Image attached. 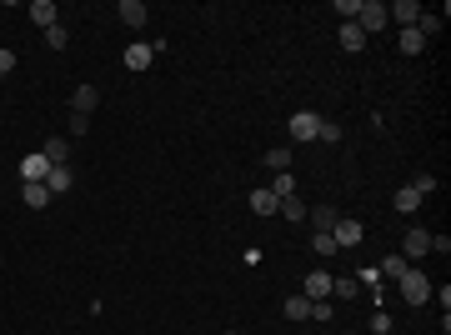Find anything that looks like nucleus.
Masks as SVG:
<instances>
[{
    "mask_svg": "<svg viewBox=\"0 0 451 335\" xmlns=\"http://www.w3.org/2000/svg\"><path fill=\"white\" fill-rule=\"evenodd\" d=\"M356 25H361V35L386 30V25H391V20H386V6H381V0H356Z\"/></svg>",
    "mask_w": 451,
    "mask_h": 335,
    "instance_id": "f257e3e1",
    "label": "nucleus"
},
{
    "mask_svg": "<svg viewBox=\"0 0 451 335\" xmlns=\"http://www.w3.org/2000/svg\"><path fill=\"white\" fill-rule=\"evenodd\" d=\"M402 296H406V305H426V300H431V281H426L421 270L406 265V275H402Z\"/></svg>",
    "mask_w": 451,
    "mask_h": 335,
    "instance_id": "f03ea898",
    "label": "nucleus"
},
{
    "mask_svg": "<svg viewBox=\"0 0 451 335\" xmlns=\"http://www.w3.org/2000/svg\"><path fill=\"white\" fill-rule=\"evenodd\" d=\"M331 240H336V250H341V245H361V220H346V215H336V226H331Z\"/></svg>",
    "mask_w": 451,
    "mask_h": 335,
    "instance_id": "7ed1b4c3",
    "label": "nucleus"
},
{
    "mask_svg": "<svg viewBox=\"0 0 451 335\" xmlns=\"http://www.w3.org/2000/svg\"><path fill=\"white\" fill-rule=\"evenodd\" d=\"M386 20H397L402 30H411L421 20V6H416V0H397V6H386Z\"/></svg>",
    "mask_w": 451,
    "mask_h": 335,
    "instance_id": "20e7f679",
    "label": "nucleus"
},
{
    "mask_svg": "<svg viewBox=\"0 0 451 335\" xmlns=\"http://www.w3.org/2000/svg\"><path fill=\"white\" fill-rule=\"evenodd\" d=\"M50 171H55V165H50V160H45L40 150L20 160V181H25V185H30V181H40V185H45V176H50Z\"/></svg>",
    "mask_w": 451,
    "mask_h": 335,
    "instance_id": "39448f33",
    "label": "nucleus"
},
{
    "mask_svg": "<svg viewBox=\"0 0 451 335\" xmlns=\"http://www.w3.org/2000/svg\"><path fill=\"white\" fill-rule=\"evenodd\" d=\"M316 126H321V116H311V110H296L291 116V140H316Z\"/></svg>",
    "mask_w": 451,
    "mask_h": 335,
    "instance_id": "423d86ee",
    "label": "nucleus"
},
{
    "mask_svg": "<svg viewBox=\"0 0 451 335\" xmlns=\"http://www.w3.org/2000/svg\"><path fill=\"white\" fill-rule=\"evenodd\" d=\"M402 250H406L411 260H421V255H431V231H421V226H411V231H406V240H402Z\"/></svg>",
    "mask_w": 451,
    "mask_h": 335,
    "instance_id": "0eeeda50",
    "label": "nucleus"
},
{
    "mask_svg": "<svg viewBox=\"0 0 451 335\" xmlns=\"http://www.w3.org/2000/svg\"><path fill=\"white\" fill-rule=\"evenodd\" d=\"M121 61H126V71H146L151 61H156V45H146V40H136L126 55H121Z\"/></svg>",
    "mask_w": 451,
    "mask_h": 335,
    "instance_id": "6e6552de",
    "label": "nucleus"
},
{
    "mask_svg": "<svg viewBox=\"0 0 451 335\" xmlns=\"http://www.w3.org/2000/svg\"><path fill=\"white\" fill-rule=\"evenodd\" d=\"M95 105H100V90H95V85H81V90L71 95V110H76V116H86V121H90Z\"/></svg>",
    "mask_w": 451,
    "mask_h": 335,
    "instance_id": "1a4fd4ad",
    "label": "nucleus"
},
{
    "mask_svg": "<svg viewBox=\"0 0 451 335\" xmlns=\"http://www.w3.org/2000/svg\"><path fill=\"white\" fill-rule=\"evenodd\" d=\"M71 185H76V171H71V165H55V171L45 176V190H50V195H66Z\"/></svg>",
    "mask_w": 451,
    "mask_h": 335,
    "instance_id": "9d476101",
    "label": "nucleus"
},
{
    "mask_svg": "<svg viewBox=\"0 0 451 335\" xmlns=\"http://www.w3.org/2000/svg\"><path fill=\"white\" fill-rule=\"evenodd\" d=\"M40 155H45L50 165H66V160H71V135H50Z\"/></svg>",
    "mask_w": 451,
    "mask_h": 335,
    "instance_id": "9b49d317",
    "label": "nucleus"
},
{
    "mask_svg": "<svg viewBox=\"0 0 451 335\" xmlns=\"http://www.w3.org/2000/svg\"><path fill=\"white\" fill-rule=\"evenodd\" d=\"M301 296H306V300H326V296H331V275H326V270H311Z\"/></svg>",
    "mask_w": 451,
    "mask_h": 335,
    "instance_id": "f8f14e48",
    "label": "nucleus"
},
{
    "mask_svg": "<svg viewBox=\"0 0 451 335\" xmlns=\"http://www.w3.org/2000/svg\"><path fill=\"white\" fill-rule=\"evenodd\" d=\"M116 16H121V20H126V25H131V30H141V25H146V16H151V11H146V6H141V0H121V6H116Z\"/></svg>",
    "mask_w": 451,
    "mask_h": 335,
    "instance_id": "ddd939ff",
    "label": "nucleus"
},
{
    "mask_svg": "<svg viewBox=\"0 0 451 335\" xmlns=\"http://www.w3.org/2000/svg\"><path fill=\"white\" fill-rule=\"evenodd\" d=\"M20 195H25V205H30V210H45V205L55 200V195H50V190H45L40 181H30V185H20Z\"/></svg>",
    "mask_w": 451,
    "mask_h": 335,
    "instance_id": "4468645a",
    "label": "nucleus"
},
{
    "mask_svg": "<svg viewBox=\"0 0 451 335\" xmlns=\"http://www.w3.org/2000/svg\"><path fill=\"white\" fill-rule=\"evenodd\" d=\"M55 16H61V11H55V0H35V6H30V20H35L40 30H50Z\"/></svg>",
    "mask_w": 451,
    "mask_h": 335,
    "instance_id": "2eb2a0df",
    "label": "nucleus"
},
{
    "mask_svg": "<svg viewBox=\"0 0 451 335\" xmlns=\"http://www.w3.org/2000/svg\"><path fill=\"white\" fill-rule=\"evenodd\" d=\"M276 215H281V220H306V200H301V195H286V200L276 205Z\"/></svg>",
    "mask_w": 451,
    "mask_h": 335,
    "instance_id": "dca6fc26",
    "label": "nucleus"
},
{
    "mask_svg": "<svg viewBox=\"0 0 451 335\" xmlns=\"http://www.w3.org/2000/svg\"><path fill=\"white\" fill-rule=\"evenodd\" d=\"M281 310H286V320H311V300H306V296H286V305H281Z\"/></svg>",
    "mask_w": 451,
    "mask_h": 335,
    "instance_id": "f3484780",
    "label": "nucleus"
},
{
    "mask_svg": "<svg viewBox=\"0 0 451 335\" xmlns=\"http://www.w3.org/2000/svg\"><path fill=\"white\" fill-rule=\"evenodd\" d=\"M441 25H446V16H426V11H421V20H416L411 30H416L421 40H431V35H441Z\"/></svg>",
    "mask_w": 451,
    "mask_h": 335,
    "instance_id": "a211bd4d",
    "label": "nucleus"
},
{
    "mask_svg": "<svg viewBox=\"0 0 451 335\" xmlns=\"http://www.w3.org/2000/svg\"><path fill=\"white\" fill-rule=\"evenodd\" d=\"M336 215H341V210H331V205H316V210H306V220H311L316 231H331V226H336Z\"/></svg>",
    "mask_w": 451,
    "mask_h": 335,
    "instance_id": "6ab92c4d",
    "label": "nucleus"
},
{
    "mask_svg": "<svg viewBox=\"0 0 451 335\" xmlns=\"http://www.w3.org/2000/svg\"><path fill=\"white\" fill-rule=\"evenodd\" d=\"M291 145H276V150H266V165H271V171H291Z\"/></svg>",
    "mask_w": 451,
    "mask_h": 335,
    "instance_id": "aec40b11",
    "label": "nucleus"
},
{
    "mask_svg": "<svg viewBox=\"0 0 451 335\" xmlns=\"http://www.w3.org/2000/svg\"><path fill=\"white\" fill-rule=\"evenodd\" d=\"M361 45H366L361 25H356V20H346V25H341V50H361Z\"/></svg>",
    "mask_w": 451,
    "mask_h": 335,
    "instance_id": "412c9836",
    "label": "nucleus"
},
{
    "mask_svg": "<svg viewBox=\"0 0 451 335\" xmlns=\"http://www.w3.org/2000/svg\"><path fill=\"white\" fill-rule=\"evenodd\" d=\"M276 205H281V200H276L271 190H251V210H256V215H276Z\"/></svg>",
    "mask_w": 451,
    "mask_h": 335,
    "instance_id": "4be33fe9",
    "label": "nucleus"
},
{
    "mask_svg": "<svg viewBox=\"0 0 451 335\" xmlns=\"http://www.w3.org/2000/svg\"><path fill=\"white\" fill-rule=\"evenodd\" d=\"M266 190H271L276 200H286V195H296V176H286V171H281V176H276V181H271Z\"/></svg>",
    "mask_w": 451,
    "mask_h": 335,
    "instance_id": "5701e85b",
    "label": "nucleus"
},
{
    "mask_svg": "<svg viewBox=\"0 0 451 335\" xmlns=\"http://www.w3.org/2000/svg\"><path fill=\"white\" fill-rule=\"evenodd\" d=\"M45 45H50V50H66V45H71V30H66L61 20H55V25L45 30Z\"/></svg>",
    "mask_w": 451,
    "mask_h": 335,
    "instance_id": "b1692460",
    "label": "nucleus"
},
{
    "mask_svg": "<svg viewBox=\"0 0 451 335\" xmlns=\"http://www.w3.org/2000/svg\"><path fill=\"white\" fill-rule=\"evenodd\" d=\"M416 205H421V195H416L411 185H402V190H397V210H402V215H411Z\"/></svg>",
    "mask_w": 451,
    "mask_h": 335,
    "instance_id": "393cba45",
    "label": "nucleus"
},
{
    "mask_svg": "<svg viewBox=\"0 0 451 335\" xmlns=\"http://www.w3.org/2000/svg\"><path fill=\"white\" fill-rule=\"evenodd\" d=\"M361 291V281H351V275H341V281H331V296H341V300H351Z\"/></svg>",
    "mask_w": 451,
    "mask_h": 335,
    "instance_id": "a878e982",
    "label": "nucleus"
},
{
    "mask_svg": "<svg viewBox=\"0 0 451 335\" xmlns=\"http://www.w3.org/2000/svg\"><path fill=\"white\" fill-rule=\"evenodd\" d=\"M381 275H391V281H402V275H406V260H402V255H386V260H381Z\"/></svg>",
    "mask_w": 451,
    "mask_h": 335,
    "instance_id": "bb28decb",
    "label": "nucleus"
},
{
    "mask_svg": "<svg viewBox=\"0 0 451 335\" xmlns=\"http://www.w3.org/2000/svg\"><path fill=\"white\" fill-rule=\"evenodd\" d=\"M421 50H426V40L416 30H402V55H421Z\"/></svg>",
    "mask_w": 451,
    "mask_h": 335,
    "instance_id": "cd10ccee",
    "label": "nucleus"
},
{
    "mask_svg": "<svg viewBox=\"0 0 451 335\" xmlns=\"http://www.w3.org/2000/svg\"><path fill=\"white\" fill-rule=\"evenodd\" d=\"M311 245H316V255H336V240H331V231H316V240H311Z\"/></svg>",
    "mask_w": 451,
    "mask_h": 335,
    "instance_id": "c85d7f7f",
    "label": "nucleus"
},
{
    "mask_svg": "<svg viewBox=\"0 0 451 335\" xmlns=\"http://www.w3.org/2000/svg\"><path fill=\"white\" fill-rule=\"evenodd\" d=\"M316 140H341V126H336V121H321V126H316Z\"/></svg>",
    "mask_w": 451,
    "mask_h": 335,
    "instance_id": "c756f323",
    "label": "nucleus"
},
{
    "mask_svg": "<svg viewBox=\"0 0 451 335\" xmlns=\"http://www.w3.org/2000/svg\"><path fill=\"white\" fill-rule=\"evenodd\" d=\"M411 190H416V195H431V190H436V176H416Z\"/></svg>",
    "mask_w": 451,
    "mask_h": 335,
    "instance_id": "7c9ffc66",
    "label": "nucleus"
},
{
    "mask_svg": "<svg viewBox=\"0 0 451 335\" xmlns=\"http://www.w3.org/2000/svg\"><path fill=\"white\" fill-rule=\"evenodd\" d=\"M311 320L326 325V320H331V300H311Z\"/></svg>",
    "mask_w": 451,
    "mask_h": 335,
    "instance_id": "2f4dec72",
    "label": "nucleus"
},
{
    "mask_svg": "<svg viewBox=\"0 0 451 335\" xmlns=\"http://www.w3.org/2000/svg\"><path fill=\"white\" fill-rule=\"evenodd\" d=\"M16 71V50H0V75H11Z\"/></svg>",
    "mask_w": 451,
    "mask_h": 335,
    "instance_id": "473e14b6",
    "label": "nucleus"
},
{
    "mask_svg": "<svg viewBox=\"0 0 451 335\" xmlns=\"http://www.w3.org/2000/svg\"><path fill=\"white\" fill-rule=\"evenodd\" d=\"M86 126H90L86 116H71V140H81V135H86Z\"/></svg>",
    "mask_w": 451,
    "mask_h": 335,
    "instance_id": "72a5a7b5",
    "label": "nucleus"
},
{
    "mask_svg": "<svg viewBox=\"0 0 451 335\" xmlns=\"http://www.w3.org/2000/svg\"><path fill=\"white\" fill-rule=\"evenodd\" d=\"M431 250L436 255H451V236H431Z\"/></svg>",
    "mask_w": 451,
    "mask_h": 335,
    "instance_id": "f704fd0d",
    "label": "nucleus"
},
{
    "mask_svg": "<svg viewBox=\"0 0 451 335\" xmlns=\"http://www.w3.org/2000/svg\"><path fill=\"white\" fill-rule=\"evenodd\" d=\"M386 335H391V330H386Z\"/></svg>",
    "mask_w": 451,
    "mask_h": 335,
    "instance_id": "c9c22d12",
    "label": "nucleus"
},
{
    "mask_svg": "<svg viewBox=\"0 0 451 335\" xmlns=\"http://www.w3.org/2000/svg\"><path fill=\"white\" fill-rule=\"evenodd\" d=\"M231 335H236V330H231Z\"/></svg>",
    "mask_w": 451,
    "mask_h": 335,
    "instance_id": "e433bc0d",
    "label": "nucleus"
}]
</instances>
